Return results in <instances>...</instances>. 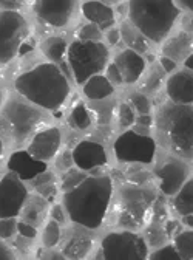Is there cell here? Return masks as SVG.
<instances>
[{
	"label": "cell",
	"mask_w": 193,
	"mask_h": 260,
	"mask_svg": "<svg viewBox=\"0 0 193 260\" xmlns=\"http://www.w3.org/2000/svg\"><path fill=\"white\" fill-rule=\"evenodd\" d=\"M111 195V178L108 175H93L63 193V206L73 223L87 230H96L107 218Z\"/></svg>",
	"instance_id": "6da1fadb"
},
{
	"label": "cell",
	"mask_w": 193,
	"mask_h": 260,
	"mask_svg": "<svg viewBox=\"0 0 193 260\" xmlns=\"http://www.w3.org/2000/svg\"><path fill=\"white\" fill-rule=\"evenodd\" d=\"M14 87L20 96L31 104L45 110H57L70 96V82L57 65L41 63L33 70L20 75Z\"/></svg>",
	"instance_id": "7a4b0ae2"
},
{
	"label": "cell",
	"mask_w": 193,
	"mask_h": 260,
	"mask_svg": "<svg viewBox=\"0 0 193 260\" xmlns=\"http://www.w3.org/2000/svg\"><path fill=\"white\" fill-rule=\"evenodd\" d=\"M191 106H179L173 103L163 104L158 109L155 116L156 132L163 146L185 159H191Z\"/></svg>",
	"instance_id": "3957f363"
},
{
	"label": "cell",
	"mask_w": 193,
	"mask_h": 260,
	"mask_svg": "<svg viewBox=\"0 0 193 260\" xmlns=\"http://www.w3.org/2000/svg\"><path fill=\"white\" fill-rule=\"evenodd\" d=\"M127 16L147 41L163 42L176 23L179 10L170 0H132Z\"/></svg>",
	"instance_id": "277c9868"
},
{
	"label": "cell",
	"mask_w": 193,
	"mask_h": 260,
	"mask_svg": "<svg viewBox=\"0 0 193 260\" xmlns=\"http://www.w3.org/2000/svg\"><path fill=\"white\" fill-rule=\"evenodd\" d=\"M45 119L41 109L13 98L0 113V137H4L13 146H20L37 134Z\"/></svg>",
	"instance_id": "5b68a950"
},
{
	"label": "cell",
	"mask_w": 193,
	"mask_h": 260,
	"mask_svg": "<svg viewBox=\"0 0 193 260\" xmlns=\"http://www.w3.org/2000/svg\"><path fill=\"white\" fill-rule=\"evenodd\" d=\"M156 197V192L148 186H124L116 208V224L125 231L142 228Z\"/></svg>",
	"instance_id": "8992f818"
},
{
	"label": "cell",
	"mask_w": 193,
	"mask_h": 260,
	"mask_svg": "<svg viewBox=\"0 0 193 260\" xmlns=\"http://www.w3.org/2000/svg\"><path fill=\"white\" fill-rule=\"evenodd\" d=\"M67 60L78 84L104 72L108 62V50L102 42L74 41L67 50Z\"/></svg>",
	"instance_id": "52a82bcc"
},
{
	"label": "cell",
	"mask_w": 193,
	"mask_h": 260,
	"mask_svg": "<svg viewBox=\"0 0 193 260\" xmlns=\"http://www.w3.org/2000/svg\"><path fill=\"white\" fill-rule=\"evenodd\" d=\"M101 254L104 260H148V246L139 234L121 231L104 237Z\"/></svg>",
	"instance_id": "ba28073f"
},
{
	"label": "cell",
	"mask_w": 193,
	"mask_h": 260,
	"mask_svg": "<svg viewBox=\"0 0 193 260\" xmlns=\"http://www.w3.org/2000/svg\"><path fill=\"white\" fill-rule=\"evenodd\" d=\"M28 35V23L19 11L0 13V63H8L17 56Z\"/></svg>",
	"instance_id": "9c48e42d"
},
{
	"label": "cell",
	"mask_w": 193,
	"mask_h": 260,
	"mask_svg": "<svg viewBox=\"0 0 193 260\" xmlns=\"http://www.w3.org/2000/svg\"><path fill=\"white\" fill-rule=\"evenodd\" d=\"M114 155L125 165H150L156 155V141L127 130L114 141Z\"/></svg>",
	"instance_id": "30bf717a"
},
{
	"label": "cell",
	"mask_w": 193,
	"mask_h": 260,
	"mask_svg": "<svg viewBox=\"0 0 193 260\" xmlns=\"http://www.w3.org/2000/svg\"><path fill=\"white\" fill-rule=\"evenodd\" d=\"M26 199V186L13 172L0 178V218H17Z\"/></svg>",
	"instance_id": "8fae6325"
},
{
	"label": "cell",
	"mask_w": 193,
	"mask_h": 260,
	"mask_svg": "<svg viewBox=\"0 0 193 260\" xmlns=\"http://www.w3.org/2000/svg\"><path fill=\"white\" fill-rule=\"evenodd\" d=\"M155 175L159 180V189L164 195H175L188 180V166L176 158H167L156 168Z\"/></svg>",
	"instance_id": "7c38bea8"
},
{
	"label": "cell",
	"mask_w": 193,
	"mask_h": 260,
	"mask_svg": "<svg viewBox=\"0 0 193 260\" xmlns=\"http://www.w3.org/2000/svg\"><path fill=\"white\" fill-rule=\"evenodd\" d=\"M74 2L71 0H37L34 13L37 19L53 28L67 26L73 14Z\"/></svg>",
	"instance_id": "4fadbf2b"
},
{
	"label": "cell",
	"mask_w": 193,
	"mask_h": 260,
	"mask_svg": "<svg viewBox=\"0 0 193 260\" xmlns=\"http://www.w3.org/2000/svg\"><path fill=\"white\" fill-rule=\"evenodd\" d=\"M60 143H62L60 130L57 127H48L39 130L33 137V140H31V143L26 147V152L37 161L47 162L57 155L60 149Z\"/></svg>",
	"instance_id": "5bb4252c"
},
{
	"label": "cell",
	"mask_w": 193,
	"mask_h": 260,
	"mask_svg": "<svg viewBox=\"0 0 193 260\" xmlns=\"http://www.w3.org/2000/svg\"><path fill=\"white\" fill-rule=\"evenodd\" d=\"M73 162L79 171H94L107 165V153L102 144L94 141H81L71 152Z\"/></svg>",
	"instance_id": "9a60e30c"
},
{
	"label": "cell",
	"mask_w": 193,
	"mask_h": 260,
	"mask_svg": "<svg viewBox=\"0 0 193 260\" xmlns=\"http://www.w3.org/2000/svg\"><path fill=\"white\" fill-rule=\"evenodd\" d=\"M8 169L20 181H33L39 174L47 171V162L37 161L26 150H17L8 159Z\"/></svg>",
	"instance_id": "2e32d148"
},
{
	"label": "cell",
	"mask_w": 193,
	"mask_h": 260,
	"mask_svg": "<svg viewBox=\"0 0 193 260\" xmlns=\"http://www.w3.org/2000/svg\"><path fill=\"white\" fill-rule=\"evenodd\" d=\"M167 94L173 104L179 106H191L193 101V76L191 72L184 70L172 78H169L166 84Z\"/></svg>",
	"instance_id": "e0dca14e"
},
{
	"label": "cell",
	"mask_w": 193,
	"mask_h": 260,
	"mask_svg": "<svg viewBox=\"0 0 193 260\" xmlns=\"http://www.w3.org/2000/svg\"><path fill=\"white\" fill-rule=\"evenodd\" d=\"M114 65L121 73L122 82L133 84L142 76L145 70V59L132 50H124L116 56Z\"/></svg>",
	"instance_id": "ac0fdd59"
},
{
	"label": "cell",
	"mask_w": 193,
	"mask_h": 260,
	"mask_svg": "<svg viewBox=\"0 0 193 260\" xmlns=\"http://www.w3.org/2000/svg\"><path fill=\"white\" fill-rule=\"evenodd\" d=\"M93 249V237L84 231L73 230L62 243V254L67 260H85Z\"/></svg>",
	"instance_id": "d6986e66"
},
{
	"label": "cell",
	"mask_w": 193,
	"mask_h": 260,
	"mask_svg": "<svg viewBox=\"0 0 193 260\" xmlns=\"http://www.w3.org/2000/svg\"><path fill=\"white\" fill-rule=\"evenodd\" d=\"M82 13H84V17L98 26L101 31L102 29H108L114 25L116 22V16H114V11L111 7L105 5V4H101V2H87L82 5Z\"/></svg>",
	"instance_id": "ffe728a7"
},
{
	"label": "cell",
	"mask_w": 193,
	"mask_h": 260,
	"mask_svg": "<svg viewBox=\"0 0 193 260\" xmlns=\"http://www.w3.org/2000/svg\"><path fill=\"white\" fill-rule=\"evenodd\" d=\"M47 212H48V202L36 193V195H29V197L26 199L20 215H22L23 223L33 226L37 230V228L44 223Z\"/></svg>",
	"instance_id": "44dd1931"
},
{
	"label": "cell",
	"mask_w": 193,
	"mask_h": 260,
	"mask_svg": "<svg viewBox=\"0 0 193 260\" xmlns=\"http://www.w3.org/2000/svg\"><path fill=\"white\" fill-rule=\"evenodd\" d=\"M190 54H191V38L184 31L167 39L163 45V56L176 63L184 60Z\"/></svg>",
	"instance_id": "7402d4cb"
},
{
	"label": "cell",
	"mask_w": 193,
	"mask_h": 260,
	"mask_svg": "<svg viewBox=\"0 0 193 260\" xmlns=\"http://www.w3.org/2000/svg\"><path fill=\"white\" fill-rule=\"evenodd\" d=\"M119 32H121V39H124L128 50H132V51H135L138 54L148 51V48H150L148 41L142 36V32L130 20H124L122 22Z\"/></svg>",
	"instance_id": "603a6c76"
},
{
	"label": "cell",
	"mask_w": 193,
	"mask_h": 260,
	"mask_svg": "<svg viewBox=\"0 0 193 260\" xmlns=\"http://www.w3.org/2000/svg\"><path fill=\"white\" fill-rule=\"evenodd\" d=\"M114 91L113 85L107 81L105 76L96 75L93 78H90L85 84H84V94L88 98V100H105L111 93Z\"/></svg>",
	"instance_id": "cb8c5ba5"
},
{
	"label": "cell",
	"mask_w": 193,
	"mask_h": 260,
	"mask_svg": "<svg viewBox=\"0 0 193 260\" xmlns=\"http://www.w3.org/2000/svg\"><path fill=\"white\" fill-rule=\"evenodd\" d=\"M67 50H68V44H67L65 38H62V36H51L42 44L44 54L54 65L63 63L65 56H67Z\"/></svg>",
	"instance_id": "d4e9b609"
},
{
	"label": "cell",
	"mask_w": 193,
	"mask_h": 260,
	"mask_svg": "<svg viewBox=\"0 0 193 260\" xmlns=\"http://www.w3.org/2000/svg\"><path fill=\"white\" fill-rule=\"evenodd\" d=\"M173 208L181 217L191 214L193 211V180L188 178L182 187L173 195Z\"/></svg>",
	"instance_id": "484cf974"
},
{
	"label": "cell",
	"mask_w": 193,
	"mask_h": 260,
	"mask_svg": "<svg viewBox=\"0 0 193 260\" xmlns=\"http://www.w3.org/2000/svg\"><path fill=\"white\" fill-rule=\"evenodd\" d=\"M33 187L36 189L37 195H41L42 199L48 200H54L56 193H57V184H56V177L54 174L45 171L42 174H39L33 181Z\"/></svg>",
	"instance_id": "4316f807"
},
{
	"label": "cell",
	"mask_w": 193,
	"mask_h": 260,
	"mask_svg": "<svg viewBox=\"0 0 193 260\" xmlns=\"http://www.w3.org/2000/svg\"><path fill=\"white\" fill-rule=\"evenodd\" d=\"M68 124L76 130H85L91 125V113L84 103H78L73 107L68 116Z\"/></svg>",
	"instance_id": "83f0119b"
},
{
	"label": "cell",
	"mask_w": 193,
	"mask_h": 260,
	"mask_svg": "<svg viewBox=\"0 0 193 260\" xmlns=\"http://www.w3.org/2000/svg\"><path fill=\"white\" fill-rule=\"evenodd\" d=\"M172 246L181 260H191L193 258V233L181 231L175 237V243Z\"/></svg>",
	"instance_id": "f1b7e54d"
},
{
	"label": "cell",
	"mask_w": 193,
	"mask_h": 260,
	"mask_svg": "<svg viewBox=\"0 0 193 260\" xmlns=\"http://www.w3.org/2000/svg\"><path fill=\"white\" fill-rule=\"evenodd\" d=\"M167 234L164 231V224H159V223H150L147 231H145V243L147 246L151 248H163L167 245Z\"/></svg>",
	"instance_id": "f546056e"
},
{
	"label": "cell",
	"mask_w": 193,
	"mask_h": 260,
	"mask_svg": "<svg viewBox=\"0 0 193 260\" xmlns=\"http://www.w3.org/2000/svg\"><path fill=\"white\" fill-rule=\"evenodd\" d=\"M164 70L159 67L158 63H155L153 67L150 69V73H148V78L144 81V85H142V90L147 91V93H156L161 85H163V81H164Z\"/></svg>",
	"instance_id": "4dcf8cb0"
},
{
	"label": "cell",
	"mask_w": 193,
	"mask_h": 260,
	"mask_svg": "<svg viewBox=\"0 0 193 260\" xmlns=\"http://www.w3.org/2000/svg\"><path fill=\"white\" fill-rule=\"evenodd\" d=\"M87 177H88V175L84 174V172L79 171V169H73V168L68 169L65 174L62 175V178H60V187H62L63 193L68 192V190H71V189H74L76 186H79Z\"/></svg>",
	"instance_id": "1f68e13d"
},
{
	"label": "cell",
	"mask_w": 193,
	"mask_h": 260,
	"mask_svg": "<svg viewBox=\"0 0 193 260\" xmlns=\"http://www.w3.org/2000/svg\"><path fill=\"white\" fill-rule=\"evenodd\" d=\"M167 205L164 197H156V200L153 202L151 208H150V223H159L164 224L167 221Z\"/></svg>",
	"instance_id": "d6a6232c"
},
{
	"label": "cell",
	"mask_w": 193,
	"mask_h": 260,
	"mask_svg": "<svg viewBox=\"0 0 193 260\" xmlns=\"http://www.w3.org/2000/svg\"><path fill=\"white\" fill-rule=\"evenodd\" d=\"M62 233H60V226L56 221H48L45 230H44V245L47 248H54L59 242H60Z\"/></svg>",
	"instance_id": "836d02e7"
},
{
	"label": "cell",
	"mask_w": 193,
	"mask_h": 260,
	"mask_svg": "<svg viewBox=\"0 0 193 260\" xmlns=\"http://www.w3.org/2000/svg\"><path fill=\"white\" fill-rule=\"evenodd\" d=\"M78 38H79L78 41L81 42H101L102 31L93 23H87L81 26V29L78 31Z\"/></svg>",
	"instance_id": "e575fe53"
},
{
	"label": "cell",
	"mask_w": 193,
	"mask_h": 260,
	"mask_svg": "<svg viewBox=\"0 0 193 260\" xmlns=\"http://www.w3.org/2000/svg\"><path fill=\"white\" fill-rule=\"evenodd\" d=\"M130 101H132V109L136 110L139 115H148L151 106H150V101L147 100V96L142 94V93H133L130 96Z\"/></svg>",
	"instance_id": "d590c367"
},
{
	"label": "cell",
	"mask_w": 193,
	"mask_h": 260,
	"mask_svg": "<svg viewBox=\"0 0 193 260\" xmlns=\"http://www.w3.org/2000/svg\"><path fill=\"white\" fill-rule=\"evenodd\" d=\"M148 260H181L172 245H166L148 254Z\"/></svg>",
	"instance_id": "8d00e7d4"
},
{
	"label": "cell",
	"mask_w": 193,
	"mask_h": 260,
	"mask_svg": "<svg viewBox=\"0 0 193 260\" xmlns=\"http://www.w3.org/2000/svg\"><path fill=\"white\" fill-rule=\"evenodd\" d=\"M17 231L16 218H0V240L11 239Z\"/></svg>",
	"instance_id": "74e56055"
},
{
	"label": "cell",
	"mask_w": 193,
	"mask_h": 260,
	"mask_svg": "<svg viewBox=\"0 0 193 260\" xmlns=\"http://www.w3.org/2000/svg\"><path fill=\"white\" fill-rule=\"evenodd\" d=\"M135 119H136V116H135L132 106L127 104V103L121 104V107H119V124H121V127L127 128V127L133 125Z\"/></svg>",
	"instance_id": "f35d334b"
},
{
	"label": "cell",
	"mask_w": 193,
	"mask_h": 260,
	"mask_svg": "<svg viewBox=\"0 0 193 260\" xmlns=\"http://www.w3.org/2000/svg\"><path fill=\"white\" fill-rule=\"evenodd\" d=\"M73 165H74V162H73V155H71L70 150L62 152V153L57 156V159H56V168H57L59 171H63V172H67L68 169H71Z\"/></svg>",
	"instance_id": "ab89813d"
},
{
	"label": "cell",
	"mask_w": 193,
	"mask_h": 260,
	"mask_svg": "<svg viewBox=\"0 0 193 260\" xmlns=\"http://www.w3.org/2000/svg\"><path fill=\"white\" fill-rule=\"evenodd\" d=\"M17 231H19V234L23 237V239H29V240H33L36 236H37V230L36 228H33V226H29V224H26V223H23V221H17Z\"/></svg>",
	"instance_id": "60d3db41"
},
{
	"label": "cell",
	"mask_w": 193,
	"mask_h": 260,
	"mask_svg": "<svg viewBox=\"0 0 193 260\" xmlns=\"http://www.w3.org/2000/svg\"><path fill=\"white\" fill-rule=\"evenodd\" d=\"M107 81L113 85H119V84H122V78H121V73H119V70L116 69V65L114 63H110L108 65V69H107Z\"/></svg>",
	"instance_id": "b9f144b4"
},
{
	"label": "cell",
	"mask_w": 193,
	"mask_h": 260,
	"mask_svg": "<svg viewBox=\"0 0 193 260\" xmlns=\"http://www.w3.org/2000/svg\"><path fill=\"white\" fill-rule=\"evenodd\" d=\"M50 215H51V220L56 221L57 224H63L65 223V211L60 205H54L50 211Z\"/></svg>",
	"instance_id": "7bdbcfd3"
},
{
	"label": "cell",
	"mask_w": 193,
	"mask_h": 260,
	"mask_svg": "<svg viewBox=\"0 0 193 260\" xmlns=\"http://www.w3.org/2000/svg\"><path fill=\"white\" fill-rule=\"evenodd\" d=\"M164 231L167 234V237H176L181 233V226L178 221H166L164 223Z\"/></svg>",
	"instance_id": "ee69618b"
},
{
	"label": "cell",
	"mask_w": 193,
	"mask_h": 260,
	"mask_svg": "<svg viewBox=\"0 0 193 260\" xmlns=\"http://www.w3.org/2000/svg\"><path fill=\"white\" fill-rule=\"evenodd\" d=\"M0 260H17L13 249L8 245H5L4 240H0Z\"/></svg>",
	"instance_id": "f6af8a7d"
},
{
	"label": "cell",
	"mask_w": 193,
	"mask_h": 260,
	"mask_svg": "<svg viewBox=\"0 0 193 260\" xmlns=\"http://www.w3.org/2000/svg\"><path fill=\"white\" fill-rule=\"evenodd\" d=\"M161 63H159V67L164 70V73H172V72H175L176 70V62H173V60H170V59H167V57H161V60H159Z\"/></svg>",
	"instance_id": "bcb514c9"
},
{
	"label": "cell",
	"mask_w": 193,
	"mask_h": 260,
	"mask_svg": "<svg viewBox=\"0 0 193 260\" xmlns=\"http://www.w3.org/2000/svg\"><path fill=\"white\" fill-rule=\"evenodd\" d=\"M0 8L4 11H19L22 8L20 2H8V0H0Z\"/></svg>",
	"instance_id": "7dc6e473"
},
{
	"label": "cell",
	"mask_w": 193,
	"mask_h": 260,
	"mask_svg": "<svg viewBox=\"0 0 193 260\" xmlns=\"http://www.w3.org/2000/svg\"><path fill=\"white\" fill-rule=\"evenodd\" d=\"M135 122H136V125H139V127L148 128V127L153 124V118H151L150 115H139V116L135 119Z\"/></svg>",
	"instance_id": "c3c4849f"
},
{
	"label": "cell",
	"mask_w": 193,
	"mask_h": 260,
	"mask_svg": "<svg viewBox=\"0 0 193 260\" xmlns=\"http://www.w3.org/2000/svg\"><path fill=\"white\" fill-rule=\"evenodd\" d=\"M107 39H108V42H110L111 45L119 44V41H121V32H119V29H118V28H111V29L108 31V35H107Z\"/></svg>",
	"instance_id": "681fc988"
},
{
	"label": "cell",
	"mask_w": 193,
	"mask_h": 260,
	"mask_svg": "<svg viewBox=\"0 0 193 260\" xmlns=\"http://www.w3.org/2000/svg\"><path fill=\"white\" fill-rule=\"evenodd\" d=\"M41 260H67L65 255L62 252H54V251H50V252H45L42 254V258Z\"/></svg>",
	"instance_id": "f907efd6"
},
{
	"label": "cell",
	"mask_w": 193,
	"mask_h": 260,
	"mask_svg": "<svg viewBox=\"0 0 193 260\" xmlns=\"http://www.w3.org/2000/svg\"><path fill=\"white\" fill-rule=\"evenodd\" d=\"M182 28H184V32H187V35H190V32H191V14H185L184 16Z\"/></svg>",
	"instance_id": "816d5d0a"
},
{
	"label": "cell",
	"mask_w": 193,
	"mask_h": 260,
	"mask_svg": "<svg viewBox=\"0 0 193 260\" xmlns=\"http://www.w3.org/2000/svg\"><path fill=\"white\" fill-rule=\"evenodd\" d=\"M175 7L179 10V7H182V8H185V10H188V11H191V0H178V2L175 4Z\"/></svg>",
	"instance_id": "f5cc1de1"
},
{
	"label": "cell",
	"mask_w": 193,
	"mask_h": 260,
	"mask_svg": "<svg viewBox=\"0 0 193 260\" xmlns=\"http://www.w3.org/2000/svg\"><path fill=\"white\" fill-rule=\"evenodd\" d=\"M182 224H185V226L191 228V226H193V214L184 215V217H182Z\"/></svg>",
	"instance_id": "db71d44e"
},
{
	"label": "cell",
	"mask_w": 193,
	"mask_h": 260,
	"mask_svg": "<svg viewBox=\"0 0 193 260\" xmlns=\"http://www.w3.org/2000/svg\"><path fill=\"white\" fill-rule=\"evenodd\" d=\"M118 13H119L122 17H125V16L128 14V4H122V5H119V7H118Z\"/></svg>",
	"instance_id": "11a10c76"
},
{
	"label": "cell",
	"mask_w": 193,
	"mask_h": 260,
	"mask_svg": "<svg viewBox=\"0 0 193 260\" xmlns=\"http://www.w3.org/2000/svg\"><path fill=\"white\" fill-rule=\"evenodd\" d=\"M184 65H185V69H188V72H191V67H193V56H187L184 59Z\"/></svg>",
	"instance_id": "9f6ffc18"
},
{
	"label": "cell",
	"mask_w": 193,
	"mask_h": 260,
	"mask_svg": "<svg viewBox=\"0 0 193 260\" xmlns=\"http://www.w3.org/2000/svg\"><path fill=\"white\" fill-rule=\"evenodd\" d=\"M4 152H5V144H4L2 137H0V159H2V156H4Z\"/></svg>",
	"instance_id": "6f0895ef"
},
{
	"label": "cell",
	"mask_w": 193,
	"mask_h": 260,
	"mask_svg": "<svg viewBox=\"0 0 193 260\" xmlns=\"http://www.w3.org/2000/svg\"><path fill=\"white\" fill-rule=\"evenodd\" d=\"M4 101H5V93H4L2 90H0V107L4 106Z\"/></svg>",
	"instance_id": "680465c9"
}]
</instances>
